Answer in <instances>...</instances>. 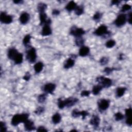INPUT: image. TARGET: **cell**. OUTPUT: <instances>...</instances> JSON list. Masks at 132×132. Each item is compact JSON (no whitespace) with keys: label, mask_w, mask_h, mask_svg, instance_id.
<instances>
[{"label":"cell","mask_w":132,"mask_h":132,"mask_svg":"<svg viewBox=\"0 0 132 132\" xmlns=\"http://www.w3.org/2000/svg\"><path fill=\"white\" fill-rule=\"evenodd\" d=\"M78 101V100L76 98H69L68 99H66L65 100H61V99H59L58 105L60 109H63L64 107H71L74 105Z\"/></svg>","instance_id":"obj_1"},{"label":"cell","mask_w":132,"mask_h":132,"mask_svg":"<svg viewBox=\"0 0 132 132\" xmlns=\"http://www.w3.org/2000/svg\"><path fill=\"white\" fill-rule=\"evenodd\" d=\"M28 115L26 114L16 115L12 118L11 124L14 126H16L20 123H24L28 120Z\"/></svg>","instance_id":"obj_2"},{"label":"cell","mask_w":132,"mask_h":132,"mask_svg":"<svg viewBox=\"0 0 132 132\" xmlns=\"http://www.w3.org/2000/svg\"><path fill=\"white\" fill-rule=\"evenodd\" d=\"M97 81L99 83L102 84V86L105 88H108L112 84V81L108 78H106L103 76L97 78Z\"/></svg>","instance_id":"obj_3"},{"label":"cell","mask_w":132,"mask_h":132,"mask_svg":"<svg viewBox=\"0 0 132 132\" xmlns=\"http://www.w3.org/2000/svg\"><path fill=\"white\" fill-rule=\"evenodd\" d=\"M36 50L34 48H31L28 50L27 53L26 58L28 61L30 63H34L36 59Z\"/></svg>","instance_id":"obj_4"},{"label":"cell","mask_w":132,"mask_h":132,"mask_svg":"<svg viewBox=\"0 0 132 132\" xmlns=\"http://www.w3.org/2000/svg\"><path fill=\"white\" fill-rule=\"evenodd\" d=\"M70 34L76 37H80L85 34V31L82 28L73 26L70 30Z\"/></svg>","instance_id":"obj_5"},{"label":"cell","mask_w":132,"mask_h":132,"mask_svg":"<svg viewBox=\"0 0 132 132\" xmlns=\"http://www.w3.org/2000/svg\"><path fill=\"white\" fill-rule=\"evenodd\" d=\"M126 21V16L124 14H121L118 16L117 18L115 20V23L116 26L120 27L125 24Z\"/></svg>","instance_id":"obj_6"},{"label":"cell","mask_w":132,"mask_h":132,"mask_svg":"<svg viewBox=\"0 0 132 132\" xmlns=\"http://www.w3.org/2000/svg\"><path fill=\"white\" fill-rule=\"evenodd\" d=\"M109 101L105 99H102L98 103L99 108L101 110H105L108 108L109 106Z\"/></svg>","instance_id":"obj_7"},{"label":"cell","mask_w":132,"mask_h":132,"mask_svg":"<svg viewBox=\"0 0 132 132\" xmlns=\"http://www.w3.org/2000/svg\"><path fill=\"white\" fill-rule=\"evenodd\" d=\"M0 20L5 24H9L12 21V18L10 16L7 15L5 12H2L0 15Z\"/></svg>","instance_id":"obj_8"},{"label":"cell","mask_w":132,"mask_h":132,"mask_svg":"<svg viewBox=\"0 0 132 132\" xmlns=\"http://www.w3.org/2000/svg\"><path fill=\"white\" fill-rule=\"evenodd\" d=\"M108 33L107 31V27L104 25H102L99 27L96 31H95L94 34L97 36H102L103 35H105Z\"/></svg>","instance_id":"obj_9"},{"label":"cell","mask_w":132,"mask_h":132,"mask_svg":"<svg viewBox=\"0 0 132 132\" xmlns=\"http://www.w3.org/2000/svg\"><path fill=\"white\" fill-rule=\"evenodd\" d=\"M47 16L44 12H41L40 13V25L45 24V25H49L51 23V20H47Z\"/></svg>","instance_id":"obj_10"},{"label":"cell","mask_w":132,"mask_h":132,"mask_svg":"<svg viewBox=\"0 0 132 132\" xmlns=\"http://www.w3.org/2000/svg\"><path fill=\"white\" fill-rule=\"evenodd\" d=\"M56 88L55 84L52 83H49L44 86L43 90L45 92L49 93H52Z\"/></svg>","instance_id":"obj_11"},{"label":"cell","mask_w":132,"mask_h":132,"mask_svg":"<svg viewBox=\"0 0 132 132\" xmlns=\"http://www.w3.org/2000/svg\"><path fill=\"white\" fill-rule=\"evenodd\" d=\"M125 115L126 116V123L128 125H132V109L131 108L125 110Z\"/></svg>","instance_id":"obj_12"},{"label":"cell","mask_w":132,"mask_h":132,"mask_svg":"<svg viewBox=\"0 0 132 132\" xmlns=\"http://www.w3.org/2000/svg\"><path fill=\"white\" fill-rule=\"evenodd\" d=\"M24 127L25 129L28 131H31L35 129V127L34 126V123L32 121L27 120L24 123Z\"/></svg>","instance_id":"obj_13"},{"label":"cell","mask_w":132,"mask_h":132,"mask_svg":"<svg viewBox=\"0 0 132 132\" xmlns=\"http://www.w3.org/2000/svg\"><path fill=\"white\" fill-rule=\"evenodd\" d=\"M30 19V15L26 12H24L20 16V21L22 24H25Z\"/></svg>","instance_id":"obj_14"},{"label":"cell","mask_w":132,"mask_h":132,"mask_svg":"<svg viewBox=\"0 0 132 132\" xmlns=\"http://www.w3.org/2000/svg\"><path fill=\"white\" fill-rule=\"evenodd\" d=\"M100 118L97 115H94L92 116V118L90 120V124L94 127H97L99 126L100 123Z\"/></svg>","instance_id":"obj_15"},{"label":"cell","mask_w":132,"mask_h":132,"mask_svg":"<svg viewBox=\"0 0 132 132\" xmlns=\"http://www.w3.org/2000/svg\"><path fill=\"white\" fill-rule=\"evenodd\" d=\"M52 33V31L50 27L49 26V25H45L44 27L42 28V35L43 36H47L51 35Z\"/></svg>","instance_id":"obj_16"},{"label":"cell","mask_w":132,"mask_h":132,"mask_svg":"<svg viewBox=\"0 0 132 132\" xmlns=\"http://www.w3.org/2000/svg\"><path fill=\"white\" fill-rule=\"evenodd\" d=\"M18 54V52L16 49L14 48L10 49L8 53V57L9 58L12 60H14L15 58Z\"/></svg>","instance_id":"obj_17"},{"label":"cell","mask_w":132,"mask_h":132,"mask_svg":"<svg viewBox=\"0 0 132 132\" xmlns=\"http://www.w3.org/2000/svg\"><path fill=\"white\" fill-rule=\"evenodd\" d=\"M90 52V49L88 47H82L79 51V55L81 56L84 57L87 55Z\"/></svg>","instance_id":"obj_18"},{"label":"cell","mask_w":132,"mask_h":132,"mask_svg":"<svg viewBox=\"0 0 132 132\" xmlns=\"http://www.w3.org/2000/svg\"><path fill=\"white\" fill-rule=\"evenodd\" d=\"M76 7H77L76 4L74 1H71L68 4V5L67 6H66V9L68 11H71L74 9H75Z\"/></svg>","instance_id":"obj_19"},{"label":"cell","mask_w":132,"mask_h":132,"mask_svg":"<svg viewBox=\"0 0 132 132\" xmlns=\"http://www.w3.org/2000/svg\"><path fill=\"white\" fill-rule=\"evenodd\" d=\"M74 65V61L71 59V58H69L66 60V63L64 65V68L65 69H69L70 68L72 67Z\"/></svg>","instance_id":"obj_20"},{"label":"cell","mask_w":132,"mask_h":132,"mask_svg":"<svg viewBox=\"0 0 132 132\" xmlns=\"http://www.w3.org/2000/svg\"><path fill=\"white\" fill-rule=\"evenodd\" d=\"M43 65L41 62H39L34 66V69L36 73L40 72L43 69Z\"/></svg>","instance_id":"obj_21"},{"label":"cell","mask_w":132,"mask_h":132,"mask_svg":"<svg viewBox=\"0 0 132 132\" xmlns=\"http://www.w3.org/2000/svg\"><path fill=\"white\" fill-rule=\"evenodd\" d=\"M53 122L55 124L59 123L61 121V116L59 114L56 113L53 115L52 117Z\"/></svg>","instance_id":"obj_22"},{"label":"cell","mask_w":132,"mask_h":132,"mask_svg":"<svg viewBox=\"0 0 132 132\" xmlns=\"http://www.w3.org/2000/svg\"><path fill=\"white\" fill-rule=\"evenodd\" d=\"M126 88L125 87H119L116 90V94L118 97H121L124 94Z\"/></svg>","instance_id":"obj_23"},{"label":"cell","mask_w":132,"mask_h":132,"mask_svg":"<svg viewBox=\"0 0 132 132\" xmlns=\"http://www.w3.org/2000/svg\"><path fill=\"white\" fill-rule=\"evenodd\" d=\"M14 60L16 64H20L23 61V55L22 54L18 53Z\"/></svg>","instance_id":"obj_24"},{"label":"cell","mask_w":132,"mask_h":132,"mask_svg":"<svg viewBox=\"0 0 132 132\" xmlns=\"http://www.w3.org/2000/svg\"><path fill=\"white\" fill-rule=\"evenodd\" d=\"M103 87L101 85H96L94 86L93 88L92 89V92L93 94L94 95H97L100 93L101 91V90L102 89Z\"/></svg>","instance_id":"obj_25"},{"label":"cell","mask_w":132,"mask_h":132,"mask_svg":"<svg viewBox=\"0 0 132 132\" xmlns=\"http://www.w3.org/2000/svg\"><path fill=\"white\" fill-rule=\"evenodd\" d=\"M47 7V6L46 4H45L44 3H40L38 4L37 8H38L39 12L40 13H41V12H44V11L46 9Z\"/></svg>","instance_id":"obj_26"},{"label":"cell","mask_w":132,"mask_h":132,"mask_svg":"<svg viewBox=\"0 0 132 132\" xmlns=\"http://www.w3.org/2000/svg\"><path fill=\"white\" fill-rule=\"evenodd\" d=\"M31 38V37L29 35H27L24 37L23 42V44L25 45V46H27V45L30 43Z\"/></svg>","instance_id":"obj_27"},{"label":"cell","mask_w":132,"mask_h":132,"mask_svg":"<svg viewBox=\"0 0 132 132\" xmlns=\"http://www.w3.org/2000/svg\"><path fill=\"white\" fill-rule=\"evenodd\" d=\"M83 11H84L83 10V8H82L81 6H77L76 7L75 9V14L78 16L81 15L82 13H83Z\"/></svg>","instance_id":"obj_28"},{"label":"cell","mask_w":132,"mask_h":132,"mask_svg":"<svg viewBox=\"0 0 132 132\" xmlns=\"http://www.w3.org/2000/svg\"><path fill=\"white\" fill-rule=\"evenodd\" d=\"M115 44H116V42L114 40H110L106 42V46L107 48H113V47H114Z\"/></svg>","instance_id":"obj_29"},{"label":"cell","mask_w":132,"mask_h":132,"mask_svg":"<svg viewBox=\"0 0 132 132\" xmlns=\"http://www.w3.org/2000/svg\"><path fill=\"white\" fill-rule=\"evenodd\" d=\"M75 43L77 46H81L84 43V40L81 38V37H77L75 40Z\"/></svg>","instance_id":"obj_30"},{"label":"cell","mask_w":132,"mask_h":132,"mask_svg":"<svg viewBox=\"0 0 132 132\" xmlns=\"http://www.w3.org/2000/svg\"><path fill=\"white\" fill-rule=\"evenodd\" d=\"M72 116L74 118L78 117L82 115V111H80L77 109H75L72 111Z\"/></svg>","instance_id":"obj_31"},{"label":"cell","mask_w":132,"mask_h":132,"mask_svg":"<svg viewBox=\"0 0 132 132\" xmlns=\"http://www.w3.org/2000/svg\"><path fill=\"white\" fill-rule=\"evenodd\" d=\"M115 119L117 121H120L121 120L124 118V116L120 113H117L115 114Z\"/></svg>","instance_id":"obj_32"},{"label":"cell","mask_w":132,"mask_h":132,"mask_svg":"<svg viewBox=\"0 0 132 132\" xmlns=\"http://www.w3.org/2000/svg\"><path fill=\"white\" fill-rule=\"evenodd\" d=\"M46 98L47 97L45 96V94H40L38 98V100L40 103H43L46 100Z\"/></svg>","instance_id":"obj_33"},{"label":"cell","mask_w":132,"mask_h":132,"mask_svg":"<svg viewBox=\"0 0 132 132\" xmlns=\"http://www.w3.org/2000/svg\"><path fill=\"white\" fill-rule=\"evenodd\" d=\"M131 9V6L129 4H125L122 7V11H126Z\"/></svg>","instance_id":"obj_34"},{"label":"cell","mask_w":132,"mask_h":132,"mask_svg":"<svg viewBox=\"0 0 132 132\" xmlns=\"http://www.w3.org/2000/svg\"><path fill=\"white\" fill-rule=\"evenodd\" d=\"M6 131V127L5 123L3 122H1L0 123V132H4Z\"/></svg>","instance_id":"obj_35"},{"label":"cell","mask_w":132,"mask_h":132,"mask_svg":"<svg viewBox=\"0 0 132 132\" xmlns=\"http://www.w3.org/2000/svg\"><path fill=\"white\" fill-rule=\"evenodd\" d=\"M108 61V59L106 57H102L100 61V63L102 65H106Z\"/></svg>","instance_id":"obj_36"},{"label":"cell","mask_w":132,"mask_h":132,"mask_svg":"<svg viewBox=\"0 0 132 132\" xmlns=\"http://www.w3.org/2000/svg\"><path fill=\"white\" fill-rule=\"evenodd\" d=\"M43 111H44V108H43V107H39L36 110L35 113L37 115H40L41 113H42L43 112Z\"/></svg>","instance_id":"obj_37"},{"label":"cell","mask_w":132,"mask_h":132,"mask_svg":"<svg viewBox=\"0 0 132 132\" xmlns=\"http://www.w3.org/2000/svg\"><path fill=\"white\" fill-rule=\"evenodd\" d=\"M90 94V91L87 90H84L82 91L81 93V96L82 97H88Z\"/></svg>","instance_id":"obj_38"},{"label":"cell","mask_w":132,"mask_h":132,"mask_svg":"<svg viewBox=\"0 0 132 132\" xmlns=\"http://www.w3.org/2000/svg\"><path fill=\"white\" fill-rule=\"evenodd\" d=\"M101 17V14L99 13V12H97L96 14H95L93 16V19L95 20H98L99 19H100Z\"/></svg>","instance_id":"obj_39"},{"label":"cell","mask_w":132,"mask_h":132,"mask_svg":"<svg viewBox=\"0 0 132 132\" xmlns=\"http://www.w3.org/2000/svg\"><path fill=\"white\" fill-rule=\"evenodd\" d=\"M89 115V113L86 111H82V119H84L87 116Z\"/></svg>","instance_id":"obj_40"},{"label":"cell","mask_w":132,"mask_h":132,"mask_svg":"<svg viewBox=\"0 0 132 132\" xmlns=\"http://www.w3.org/2000/svg\"><path fill=\"white\" fill-rule=\"evenodd\" d=\"M114 69H111V68H106L104 70V72L106 73V74H109L111 72L113 71Z\"/></svg>","instance_id":"obj_41"},{"label":"cell","mask_w":132,"mask_h":132,"mask_svg":"<svg viewBox=\"0 0 132 132\" xmlns=\"http://www.w3.org/2000/svg\"><path fill=\"white\" fill-rule=\"evenodd\" d=\"M30 77H31V75H30V73L27 72L25 75L24 77V79L25 80V81H28L29 80H30Z\"/></svg>","instance_id":"obj_42"},{"label":"cell","mask_w":132,"mask_h":132,"mask_svg":"<svg viewBox=\"0 0 132 132\" xmlns=\"http://www.w3.org/2000/svg\"><path fill=\"white\" fill-rule=\"evenodd\" d=\"M38 132H47L48 131L45 129V128H44L43 126H40L38 127V129L37 130Z\"/></svg>","instance_id":"obj_43"},{"label":"cell","mask_w":132,"mask_h":132,"mask_svg":"<svg viewBox=\"0 0 132 132\" xmlns=\"http://www.w3.org/2000/svg\"><path fill=\"white\" fill-rule=\"evenodd\" d=\"M128 22H129V23L130 24H132V12H130L129 14V16H128Z\"/></svg>","instance_id":"obj_44"},{"label":"cell","mask_w":132,"mask_h":132,"mask_svg":"<svg viewBox=\"0 0 132 132\" xmlns=\"http://www.w3.org/2000/svg\"><path fill=\"white\" fill-rule=\"evenodd\" d=\"M59 14V11L57 9H54L53 11V15H58Z\"/></svg>","instance_id":"obj_45"},{"label":"cell","mask_w":132,"mask_h":132,"mask_svg":"<svg viewBox=\"0 0 132 132\" xmlns=\"http://www.w3.org/2000/svg\"><path fill=\"white\" fill-rule=\"evenodd\" d=\"M120 2L119 1H117V0H114V1H112L111 3H112L113 5H118Z\"/></svg>","instance_id":"obj_46"},{"label":"cell","mask_w":132,"mask_h":132,"mask_svg":"<svg viewBox=\"0 0 132 132\" xmlns=\"http://www.w3.org/2000/svg\"><path fill=\"white\" fill-rule=\"evenodd\" d=\"M14 2L15 3V4H19V3H20L22 2V1H14Z\"/></svg>","instance_id":"obj_47"}]
</instances>
